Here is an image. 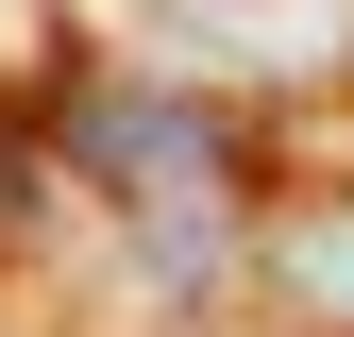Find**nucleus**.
Listing matches in <instances>:
<instances>
[{
    "label": "nucleus",
    "instance_id": "3",
    "mask_svg": "<svg viewBox=\"0 0 354 337\" xmlns=\"http://www.w3.org/2000/svg\"><path fill=\"white\" fill-rule=\"evenodd\" d=\"M152 17H186L203 51H253V68H321L354 34V0H152Z\"/></svg>",
    "mask_w": 354,
    "mask_h": 337
},
{
    "label": "nucleus",
    "instance_id": "2",
    "mask_svg": "<svg viewBox=\"0 0 354 337\" xmlns=\"http://www.w3.org/2000/svg\"><path fill=\"white\" fill-rule=\"evenodd\" d=\"M253 287H270L287 320L354 337V186L337 202H270V220H253Z\"/></svg>",
    "mask_w": 354,
    "mask_h": 337
},
{
    "label": "nucleus",
    "instance_id": "1",
    "mask_svg": "<svg viewBox=\"0 0 354 337\" xmlns=\"http://www.w3.org/2000/svg\"><path fill=\"white\" fill-rule=\"evenodd\" d=\"M68 135H84V168H102L152 236H186L203 202H219V118H203V102H169V84H102Z\"/></svg>",
    "mask_w": 354,
    "mask_h": 337
}]
</instances>
